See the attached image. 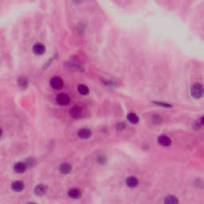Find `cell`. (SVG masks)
Segmentation results:
<instances>
[{
  "instance_id": "52a82bcc",
  "label": "cell",
  "mask_w": 204,
  "mask_h": 204,
  "mask_svg": "<svg viewBox=\"0 0 204 204\" xmlns=\"http://www.w3.org/2000/svg\"><path fill=\"white\" fill-rule=\"evenodd\" d=\"M33 52L37 55H42L46 52V47L42 43H36L33 46Z\"/></svg>"
},
{
  "instance_id": "6da1fadb",
  "label": "cell",
  "mask_w": 204,
  "mask_h": 204,
  "mask_svg": "<svg viewBox=\"0 0 204 204\" xmlns=\"http://www.w3.org/2000/svg\"><path fill=\"white\" fill-rule=\"evenodd\" d=\"M191 96L195 99H199L203 96V86L201 84H195L191 88Z\"/></svg>"
},
{
  "instance_id": "2e32d148",
  "label": "cell",
  "mask_w": 204,
  "mask_h": 204,
  "mask_svg": "<svg viewBox=\"0 0 204 204\" xmlns=\"http://www.w3.org/2000/svg\"><path fill=\"white\" fill-rule=\"evenodd\" d=\"M78 92L81 93V95H87L89 92V89L85 85H80L78 86V88H77Z\"/></svg>"
},
{
  "instance_id": "7c38bea8",
  "label": "cell",
  "mask_w": 204,
  "mask_h": 204,
  "mask_svg": "<svg viewBox=\"0 0 204 204\" xmlns=\"http://www.w3.org/2000/svg\"><path fill=\"white\" fill-rule=\"evenodd\" d=\"M59 171L62 174H68L72 171V166L68 163H64L60 166Z\"/></svg>"
},
{
  "instance_id": "d6986e66",
  "label": "cell",
  "mask_w": 204,
  "mask_h": 204,
  "mask_svg": "<svg viewBox=\"0 0 204 204\" xmlns=\"http://www.w3.org/2000/svg\"><path fill=\"white\" fill-rule=\"evenodd\" d=\"M155 104H156V105H160V106H163V107H166V108H171V105H168V104L167 103H164V102H154Z\"/></svg>"
},
{
  "instance_id": "7a4b0ae2",
  "label": "cell",
  "mask_w": 204,
  "mask_h": 204,
  "mask_svg": "<svg viewBox=\"0 0 204 204\" xmlns=\"http://www.w3.org/2000/svg\"><path fill=\"white\" fill-rule=\"evenodd\" d=\"M55 101L60 105H66L70 102V97L66 93H60L56 97Z\"/></svg>"
},
{
  "instance_id": "44dd1931",
  "label": "cell",
  "mask_w": 204,
  "mask_h": 204,
  "mask_svg": "<svg viewBox=\"0 0 204 204\" xmlns=\"http://www.w3.org/2000/svg\"><path fill=\"white\" fill-rule=\"evenodd\" d=\"M2 130L0 129V137H1V136H2Z\"/></svg>"
},
{
  "instance_id": "4fadbf2b",
  "label": "cell",
  "mask_w": 204,
  "mask_h": 204,
  "mask_svg": "<svg viewBox=\"0 0 204 204\" xmlns=\"http://www.w3.org/2000/svg\"><path fill=\"white\" fill-rule=\"evenodd\" d=\"M23 188H24V183L22 181L18 180V181H15L12 183V189L15 192H20L23 190Z\"/></svg>"
},
{
  "instance_id": "30bf717a",
  "label": "cell",
  "mask_w": 204,
  "mask_h": 204,
  "mask_svg": "<svg viewBox=\"0 0 204 204\" xmlns=\"http://www.w3.org/2000/svg\"><path fill=\"white\" fill-rule=\"evenodd\" d=\"M68 195L72 199H77L81 196V191L78 188H71L68 191Z\"/></svg>"
},
{
  "instance_id": "8fae6325",
  "label": "cell",
  "mask_w": 204,
  "mask_h": 204,
  "mask_svg": "<svg viewBox=\"0 0 204 204\" xmlns=\"http://www.w3.org/2000/svg\"><path fill=\"white\" fill-rule=\"evenodd\" d=\"M27 164L24 162H18L15 165V171L17 173H23L26 170H27Z\"/></svg>"
},
{
  "instance_id": "9c48e42d",
  "label": "cell",
  "mask_w": 204,
  "mask_h": 204,
  "mask_svg": "<svg viewBox=\"0 0 204 204\" xmlns=\"http://www.w3.org/2000/svg\"><path fill=\"white\" fill-rule=\"evenodd\" d=\"M47 192V186L45 184H37L34 188V193L38 196H42Z\"/></svg>"
},
{
  "instance_id": "ac0fdd59",
  "label": "cell",
  "mask_w": 204,
  "mask_h": 204,
  "mask_svg": "<svg viewBox=\"0 0 204 204\" xmlns=\"http://www.w3.org/2000/svg\"><path fill=\"white\" fill-rule=\"evenodd\" d=\"M26 164H27V167H34V165H35L36 162H35V160L33 158H29L27 159V161H26Z\"/></svg>"
},
{
  "instance_id": "ffe728a7",
  "label": "cell",
  "mask_w": 204,
  "mask_h": 204,
  "mask_svg": "<svg viewBox=\"0 0 204 204\" xmlns=\"http://www.w3.org/2000/svg\"><path fill=\"white\" fill-rule=\"evenodd\" d=\"M160 119H161V118H160V116H154V117H153V122H154V123H156V121H160Z\"/></svg>"
},
{
  "instance_id": "5b68a950",
  "label": "cell",
  "mask_w": 204,
  "mask_h": 204,
  "mask_svg": "<svg viewBox=\"0 0 204 204\" xmlns=\"http://www.w3.org/2000/svg\"><path fill=\"white\" fill-rule=\"evenodd\" d=\"M70 114L75 119L80 118L82 116V108L80 106H73L70 111Z\"/></svg>"
},
{
  "instance_id": "9a60e30c",
  "label": "cell",
  "mask_w": 204,
  "mask_h": 204,
  "mask_svg": "<svg viewBox=\"0 0 204 204\" xmlns=\"http://www.w3.org/2000/svg\"><path fill=\"white\" fill-rule=\"evenodd\" d=\"M164 202L168 204H176L179 202V199L175 195H168L167 197H165Z\"/></svg>"
},
{
  "instance_id": "5bb4252c",
  "label": "cell",
  "mask_w": 204,
  "mask_h": 204,
  "mask_svg": "<svg viewBox=\"0 0 204 204\" xmlns=\"http://www.w3.org/2000/svg\"><path fill=\"white\" fill-rule=\"evenodd\" d=\"M127 119L128 121H129L131 124H132V125H136V124L139 123V121H140L139 116H137L136 113H134V112H130V113H128L127 116Z\"/></svg>"
},
{
  "instance_id": "e0dca14e",
  "label": "cell",
  "mask_w": 204,
  "mask_h": 204,
  "mask_svg": "<svg viewBox=\"0 0 204 204\" xmlns=\"http://www.w3.org/2000/svg\"><path fill=\"white\" fill-rule=\"evenodd\" d=\"M27 84H28L27 80L26 79V78H24V77H21V78L18 79V86H19L22 89L27 88Z\"/></svg>"
},
{
  "instance_id": "ba28073f",
  "label": "cell",
  "mask_w": 204,
  "mask_h": 204,
  "mask_svg": "<svg viewBox=\"0 0 204 204\" xmlns=\"http://www.w3.org/2000/svg\"><path fill=\"white\" fill-rule=\"evenodd\" d=\"M78 136H79L81 139H84V140H86V139H89L92 136V132L91 130L88 129V128H81L78 131V133H77Z\"/></svg>"
},
{
  "instance_id": "8992f818",
  "label": "cell",
  "mask_w": 204,
  "mask_h": 204,
  "mask_svg": "<svg viewBox=\"0 0 204 204\" xmlns=\"http://www.w3.org/2000/svg\"><path fill=\"white\" fill-rule=\"evenodd\" d=\"M125 183L130 188H134V187H136L138 185L139 180L135 176H128L125 180Z\"/></svg>"
},
{
  "instance_id": "3957f363",
  "label": "cell",
  "mask_w": 204,
  "mask_h": 204,
  "mask_svg": "<svg viewBox=\"0 0 204 204\" xmlns=\"http://www.w3.org/2000/svg\"><path fill=\"white\" fill-rule=\"evenodd\" d=\"M50 86L53 89H61L63 87V81L59 77H54L50 80Z\"/></svg>"
},
{
  "instance_id": "277c9868",
  "label": "cell",
  "mask_w": 204,
  "mask_h": 204,
  "mask_svg": "<svg viewBox=\"0 0 204 204\" xmlns=\"http://www.w3.org/2000/svg\"><path fill=\"white\" fill-rule=\"evenodd\" d=\"M158 144L163 147H168L171 144V140L166 135H162L158 137Z\"/></svg>"
}]
</instances>
